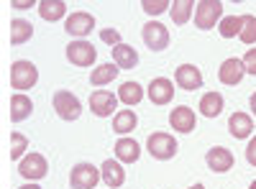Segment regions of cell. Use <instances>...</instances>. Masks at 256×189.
Segmentation results:
<instances>
[{
	"label": "cell",
	"instance_id": "obj_34",
	"mask_svg": "<svg viewBox=\"0 0 256 189\" xmlns=\"http://www.w3.org/2000/svg\"><path fill=\"white\" fill-rule=\"evenodd\" d=\"M246 161L251 164V166H256V136L248 141V146H246Z\"/></svg>",
	"mask_w": 256,
	"mask_h": 189
},
{
	"label": "cell",
	"instance_id": "obj_29",
	"mask_svg": "<svg viewBox=\"0 0 256 189\" xmlns=\"http://www.w3.org/2000/svg\"><path fill=\"white\" fill-rule=\"evenodd\" d=\"M241 20H244V26H241L238 38L244 41L246 46H254V44H256V15L246 13V15H241Z\"/></svg>",
	"mask_w": 256,
	"mask_h": 189
},
{
	"label": "cell",
	"instance_id": "obj_38",
	"mask_svg": "<svg viewBox=\"0 0 256 189\" xmlns=\"http://www.w3.org/2000/svg\"><path fill=\"white\" fill-rule=\"evenodd\" d=\"M190 189H205V187L202 184H195V187H190Z\"/></svg>",
	"mask_w": 256,
	"mask_h": 189
},
{
	"label": "cell",
	"instance_id": "obj_13",
	"mask_svg": "<svg viewBox=\"0 0 256 189\" xmlns=\"http://www.w3.org/2000/svg\"><path fill=\"white\" fill-rule=\"evenodd\" d=\"M244 74H246V67H244V61L241 59H236V56H230V59H226L223 64L218 67V79L223 82V85H238V82L244 79Z\"/></svg>",
	"mask_w": 256,
	"mask_h": 189
},
{
	"label": "cell",
	"instance_id": "obj_5",
	"mask_svg": "<svg viewBox=\"0 0 256 189\" xmlns=\"http://www.w3.org/2000/svg\"><path fill=\"white\" fill-rule=\"evenodd\" d=\"M100 179H102L100 177V169H98V166H92V164H88V161L77 164L74 169H72V174H70L72 189H95Z\"/></svg>",
	"mask_w": 256,
	"mask_h": 189
},
{
	"label": "cell",
	"instance_id": "obj_28",
	"mask_svg": "<svg viewBox=\"0 0 256 189\" xmlns=\"http://www.w3.org/2000/svg\"><path fill=\"white\" fill-rule=\"evenodd\" d=\"M241 26H244L241 15H226L220 23H218V31H220L223 38H233V36L241 33Z\"/></svg>",
	"mask_w": 256,
	"mask_h": 189
},
{
	"label": "cell",
	"instance_id": "obj_15",
	"mask_svg": "<svg viewBox=\"0 0 256 189\" xmlns=\"http://www.w3.org/2000/svg\"><path fill=\"white\" fill-rule=\"evenodd\" d=\"M174 97V85L172 79L166 77H156L152 79V85H148V100H152L154 105H169Z\"/></svg>",
	"mask_w": 256,
	"mask_h": 189
},
{
	"label": "cell",
	"instance_id": "obj_21",
	"mask_svg": "<svg viewBox=\"0 0 256 189\" xmlns=\"http://www.w3.org/2000/svg\"><path fill=\"white\" fill-rule=\"evenodd\" d=\"M223 105H226V100H223V95L220 92H205L202 97H200V113L205 115V118H218L220 113H223Z\"/></svg>",
	"mask_w": 256,
	"mask_h": 189
},
{
	"label": "cell",
	"instance_id": "obj_2",
	"mask_svg": "<svg viewBox=\"0 0 256 189\" xmlns=\"http://www.w3.org/2000/svg\"><path fill=\"white\" fill-rule=\"evenodd\" d=\"M223 20V3L220 0H200L195 8V26L200 31L216 28V23Z\"/></svg>",
	"mask_w": 256,
	"mask_h": 189
},
{
	"label": "cell",
	"instance_id": "obj_30",
	"mask_svg": "<svg viewBox=\"0 0 256 189\" xmlns=\"http://www.w3.org/2000/svg\"><path fill=\"white\" fill-rule=\"evenodd\" d=\"M26 149H28V138L24 133L13 131L10 133V161H20L26 156Z\"/></svg>",
	"mask_w": 256,
	"mask_h": 189
},
{
	"label": "cell",
	"instance_id": "obj_26",
	"mask_svg": "<svg viewBox=\"0 0 256 189\" xmlns=\"http://www.w3.org/2000/svg\"><path fill=\"white\" fill-rule=\"evenodd\" d=\"M118 67L116 64H100V67H95L92 69V74H90V85H95V87H102V85H110V82L118 77Z\"/></svg>",
	"mask_w": 256,
	"mask_h": 189
},
{
	"label": "cell",
	"instance_id": "obj_20",
	"mask_svg": "<svg viewBox=\"0 0 256 189\" xmlns=\"http://www.w3.org/2000/svg\"><path fill=\"white\" fill-rule=\"evenodd\" d=\"M110 51H113V64H116L118 69H134V67L138 64V54H136L134 46L118 44V46H113Z\"/></svg>",
	"mask_w": 256,
	"mask_h": 189
},
{
	"label": "cell",
	"instance_id": "obj_32",
	"mask_svg": "<svg viewBox=\"0 0 256 189\" xmlns=\"http://www.w3.org/2000/svg\"><path fill=\"white\" fill-rule=\"evenodd\" d=\"M100 41H102V44H108V46L113 49V46L120 44V33H118L116 28H102V31H100Z\"/></svg>",
	"mask_w": 256,
	"mask_h": 189
},
{
	"label": "cell",
	"instance_id": "obj_25",
	"mask_svg": "<svg viewBox=\"0 0 256 189\" xmlns=\"http://www.w3.org/2000/svg\"><path fill=\"white\" fill-rule=\"evenodd\" d=\"M136 125H138V118H136L134 110H118L116 118H113V131H116L120 138H123L126 133H131Z\"/></svg>",
	"mask_w": 256,
	"mask_h": 189
},
{
	"label": "cell",
	"instance_id": "obj_11",
	"mask_svg": "<svg viewBox=\"0 0 256 189\" xmlns=\"http://www.w3.org/2000/svg\"><path fill=\"white\" fill-rule=\"evenodd\" d=\"M92 28H95V15L84 13V10H74V13L67 18V26H64V31H67L70 36H77L80 41L88 36Z\"/></svg>",
	"mask_w": 256,
	"mask_h": 189
},
{
	"label": "cell",
	"instance_id": "obj_19",
	"mask_svg": "<svg viewBox=\"0 0 256 189\" xmlns=\"http://www.w3.org/2000/svg\"><path fill=\"white\" fill-rule=\"evenodd\" d=\"M138 156H141V146L134 138H126L123 136V138L116 141V159L120 164H136Z\"/></svg>",
	"mask_w": 256,
	"mask_h": 189
},
{
	"label": "cell",
	"instance_id": "obj_4",
	"mask_svg": "<svg viewBox=\"0 0 256 189\" xmlns=\"http://www.w3.org/2000/svg\"><path fill=\"white\" fill-rule=\"evenodd\" d=\"M54 110H56V115H59L62 120L72 123V120H77V118L82 115V102H80V97L72 95L70 90H56V92H54Z\"/></svg>",
	"mask_w": 256,
	"mask_h": 189
},
{
	"label": "cell",
	"instance_id": "obj_3",
	"mask_svg": "<svg viewBox=\"0 0 256 189\" xmlns=\"http://www.w3.org/2000/svg\"><path fill=\"white\" fill-rule=\"evenodd\" d=\"M146 149H148V154H152L156 161H169V159H174L177 156V141H174V136H169V133H152L148 136V141H146Z\"/></svg>",
	"mask_w": 256,
	"mask_h": 189
},
{
	"label": "cell",
	"instance_id": "obj_36",
	"mask_svg": "<svg viewBox=\"0 0 256 189\" xmlns=\"http://www.w3.org/2000/svg\"><path fill=\"white\" fill-rule=\"evenodd\" d=\"M248 105H251V113H254V115H256V92H254V95H251V100H248Z\"/></svg>",
	"mask_w": 256,
	"mask_h": 189
},
{
	"label": "cell",
	"instance_id": "obj_27",
	"mask_svg": "<svg viewBox=\"0 0 256 189\" xmlns=\"http://www.w3.org/2000/svg\"><path fill=\"white\" fill-rule=\"evenodd\" d=\"M192 8H195V3H192V0H174L172 8H169L174 26H184V23H187L190 15H192Z\"/></svg>",
	"mask_w": 256,
	"mask_h": 189
},
{
	"label": "cell",
	"instance_id": "obj_16",
	"mask_svg": "<svg viewBox=\"0 0 256 189\" xmlns=\"http://www.w3.org/2000/svg\"><path fill=\"white\" fill-rule=\"evenodd\" d=\"M174 79H177V85H180L182 90H187V92L202 87V72H200L195 64H182V67H177Z\"/></svg>",
	"mask_w": 256,
	"mask_h": 189
},
{
	"label": "cell",
	"instance_id": "obj_1",
	"mask_svg": "<svg viewBox=\"0 0 256 189\" xmlns=\"http://www.w3.org/2000/svg\"><path fill=\"white\" fill-rule=\"evenodd\" d=\"M36 82H38V69H36L34 61L18 59V61L10 64V85H13V90H18V92L31 90Z\"/></svg>",
	"mask_w": 256,
	"mask_h": 189
},
{
	"label": "cell",
	"instance_id": "obj_6",
	"mask_svg": "<svg viewBox=\"0 0 256 189\" xmlns=\"http://www.w3.org/2000/svg\"><path fill=\"white\" fill-rule=\"evenodd\" d=\"M141 38L152 51H164L169 46V31H166V26L159 23V20H148L141 28Z\"/></svg>",
	"mask_w": 256,
	"mask_h": 189
},
{
	"label": "cell",
	"instance_id": "obj_8",
	"mask_svg": "<svg viewBox=\"0 0 256 189\" xmlns=\"http://www.w3.org/2000/svg\"><path fill=\"white\" fill-rule=\"evenodd\" d=\"M67 59L74 67H92V61L98 59V49L90 44V41H72L67 46Z\"/></svg>",
	"mask_w": 256,
	"mask_h": 189
},
{
	"label": "cell",
	"instance_id": "obj_12",
	"mask_svg": "<svg viewBox=\"0 0 256 189\" xmlns=\"http://www.w3.org/2000/svg\"><path fill=\"white\" fill-rule=\"evenodd\" d=\"M169 125L177 131V133H192L198 128V118H195V110L187 108V105H180L169 113Z\"/></svg>",
	"mask_w": 256,
	"mask_h": 189
},
{
	"label": "cell",
	"instance_id": "obj_9",
	"mask_svg": "<svg viewBox=\"0 0 256 189\" xmlns=\"http://www.w3.org/2000/svg\"><path fill=\"white\" fill-rule=\"evenodd\" d=\"M118 108V95L108 92V90H98L90 95V110L98 118H110Z\"/></svg>",
	"mask_w": 256,
	"mask_h": 189
},
{
	"label": "cell",
	"instance_id": "obj_17",
	"mask_svg": "<svg viewBox=\"0 0 256 189\" xmlns=\"http://www.w3.org/2000/svg\"><path fill=\"white\" fill-rule=\"evenodd\" d=\"M228 133L236 138V141L251 138V133H254V120H251V115H246V113H233V115L228 118Z\"/></svg>",
	"mask_w": 256,
	"mask_h": 189
},
{
	"label": "cell",
	"instance_id": "obj_10",
	"mask_svg": "<svg viewBox=\"0 0 256 189\" xmlns=\"http://www.w3.org/2000/svg\"><path fill=\"white\" fill-rule=\"evenodd\" d=\"M233 154L228 149H223V146H212V149L205 154V164H208V169L212 174H226L233 169Z\"/></svg>",
	"mask_w": 256,
	"mask_h": 189
},
{
	"label": "cell",
	"instance_id": "obj_35",
	"mask_svg": "<svg viewBox=\"0 0 256 189\" xmlns=\"http://www.w3.org/2000/svg\"><path fill=\"white\" fill-rule=\"evenodd\" d=\"M10 5H13V8H18V10H26V8H31V5H34V0H13Z\"/></svg>",
	"mask_w": 256,
	"mask_h": 189
},
{
	"label": "cell",
	"instance_id": "obj_37",
	"mask_svg": "<svg viewBox=\"0 0 256 189\" xmlns=\"http://www.w3.org/2000/svg\"><path fill=\"white\" fill-rule=\"evenodd\" d=\"M18 189H41V187H38V184H34V182H31V184H24V187H18Z\"/></svg>",
	"mask_w": 256,
	"mask_h": 189
},
{
	"label": "cell",
	"instance_id": "obj_24",
	"mask_svg": "<svg viewBox=\"0 0 256 189\" xmlns=\"http://www.w3.org/2000/svg\"><path fill=\"white\" fill-rule=\"evenodd\" d=\"M118 100L123 105H128V108H134V105H138L144 100V87L138 82H123L118 87Z\"/></svg>",
	"mask_w": 256,
	"mask_h": 189
},
{
	"label": "cell",
	"instance_id": "obj_14",
	"mask_svg": "<svg viewBox=\"0 0 256 189\" xmlns=\"http://www.w3.org/2000/svg\"><path fill=\"white\" fill-rule=\"evenodd\" d=\"M100 177H102V182H105V187L108 189H118V187H123V182H126V169H123V164L116 159H105L102 161V166H100Z\"/></svg>",
	"mask_w": 256,
	"mask_h": 189
},
{
	"label": "cell",
	"instance_id": "obj_7",
	"mask_svg": "<svg viewBox=\"0 0 256 189\" xmlns=\"http://www.w3.org/2000/svg\"><path fill=\"white\" fill-rule=\"evenodd\" d=\"M18 172H20V177L28 179V182H38V179L46 177L49 166H46V159L41 154H26L24 159L18 161Z\"/></svg>",
	"mask_w": 256,
	"mask_h": 189
},
{
	"label": "cell",
	"instance_id": "obj_18",
	"mask_svg": "<svg viewBox=\"0 0 256 189\" xmlns=\"http://www.w3.org/2000/svg\"><path fill=\"white\" fill-rule=\"evenodd\" d=\"M31 113H34L31 97L24 95V92H16V95L10 97V120H13V123H24L26 118H31Z\"/></svg>",
	"mask_w": 256,
	"mask_h": 189
},
{
	"label": "cell",
	"instance_id": "obj_22",
	"mask_svg": "<svg viewBox=\"0 0 256 189\" xmlns=\"http://www.w3.org/2000/svg\"><path fill=\"white\" fill-rule=\"evenodd\" d=\"M38 15L44 20H62L64 15H67V3L64 0H41L38 3Z\"/></svg>",
	"mask_w": 256,
	"mask_h": 189
},
{
	"label": "cell",
	"instance_id": "obj_39",
	"mask_svg": "<svg viewBox=\"0 0 256 189\" xmlns=\"http://www.w3.org/2000/svg\"><path fill=\"white\" fill-rule=\"evenodd\" d=\"M251 189H256V182H254V184H251Z\"/></svg>",
	"mask_w": 256,
	"mask_h": 189
},
{
	"label": "cell",
	"instance_id": "obj_33",
	"mask_svg": "<svg viewBox=\"0 0 256 189\" xmlns=\"http://www.w3.org/2000/svg\"><path fill=\"white\" fill-rule=\"evenodd\" d=\"M241 61H244V67H246V74H254L256 77V49H248Z\"/></svg>",
	"mask_w": 256,
	"mask_h": 189
},
{
	"label": "cell",
	"instance_id": "obj_31",
	"mask_svg": "<svg viewBox=\"0 0 256 189\" xmlns=\"http://www.w3.org/2000/svg\"><path fill=\"white\" fill-rule=\"evenodd\" d=\"M169 0H141V8L148 13V15H162L164 10H169Z\"/></svg>",
	"mask_w": 256,
	"mask_h": 189
},
{
	"label": "cell",
	"instance_id": "obj_23",
	"mask_svg": "<svg viewBox=\"0 0 256 189\" xmlns=\"http://www.w3.org/2000/svg\"><path fill=\"white\" fill-rule=\"evenodd\" d=\"M31 36H34V26L28 23V20H24V18L10 20V44L13 46L26 44V41H31Z\"/></svg>",
	"mask_w": 256,
	"mask_h": 189
}]
</instances>
